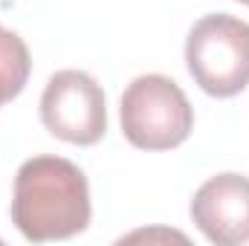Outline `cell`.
Wrapping results in <instances>:
<instances>
[{"mask_svg": "<svg viewBox=\"0 0 249 246\" xmlns=\"http://www.w3.org/2000/svg\"><path fill=\"white\" fill-rule=\"evenodd\" d=\"M194 226L217 246H241L249 241V177L217 174L191 197Z\"/></svg>", "mask_w": 249, "mask_h": 246, "instance_id": "obj_5", "label": "cell"}, {"mask_svg": "<svg viewBox=\"0 0 249 246\" xmlns=\"http://www.w3.org/2000/svg\"><path fill=\"white\" fill-rule=\"evenodd\" d=\"M29 70H32V58L23 38L0 26V107L23 93Z\"/></svg>", "mask_w": 249, "mask_h": 246, "instance_id": "obj_6", "label": "cell"}, {"mask_svg": "<svg viewBox=\"0 0 249 246\" xmlns=\"http://www.w3.org/2000/svg\"><path fill=\"white\" fill-rule=\"evenodd\" d=\"M238 3H244V6H249V0H238Z\"/></svg>", "mask_w": 249, "mask_h": 246, "instance_id": "obj_7", "label": "cell"}, {"mask_svg": "<svg viewBox=\"0 0 249 246\" xmlns=\"http://www.w3.org/2000/svg\"><path fill=\"white\" fill-rule=\"evenodd\" d=\"M90 185L84 171L64 157L26 159L12 188V223L32 241H67L90 226Z\"/></svg>", "mask_w": 249, "mask_h": 246, "instance_id": "obj_1", "label": "cell"}, {"mask_svg": "<svg viewBox=\"0 0 249 246\" xmlns=\"http://www.w3.org/2000/svg\"><path fill=\"white\" fill-rule=\"evenodd\" d=\"M122 133L133 148L171 151L183 145L194 130V107L177 81L168 75H139L119 102Z\"/></svg>", "mask_w": 249, "mask_h": 246, "instance_id": "obj_2", "label": "cell"}, {"mask_svg": "<svg viewBox=\"0 0 249 246\" xmlns=\"http://www.w3.org/2000/svg\"><path fill=\"white\" fill-rule=\"evenodd\" d=\"M186 64L203 93L238 96L249 84V23L223 12L200 18L188 32Z\"/></svg>", "mask_w": 249, "mask_h": 246, "instance_id": "obj_3", "label": "cell"}, {"mask_svg": "<svg viewBox=\"0 0 249 246\" xmlns=\"http://www.w3.org/2000/svg\"><path fill=\"white\" fill-rule=\"evenodd\" d=\"M41 122L70 145H96L107 130L102 84L81 70L55 72L41 96Z\"/></svg>", "mask_w": 249, "mask_h": 246, "instance_id": "obj_4", "label": "cell"}]
</instances>
